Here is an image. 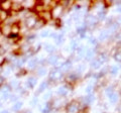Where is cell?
Segmentation results:
<instances>
[{
    "instance_id": "cell-17",
    "label": "cell",
    "mask_w": 121,
    "mask_h": 113,
    "mask_svg": "<svg viewBox=\"0 0 121 113\" xmlns=\"http://www.w3.org/2000/svg\"><path fill=\"white\" fill-rule=\"evenodd\" d=\"M52 103H48V104L44 106L43 110V113H50V112L52 111Z\"/></svg>"
},
{
    "instance_id": "cell-18",
    "label": "cell",
    "mask_w": 121,
    "mask_h": 113,
    "mask_svg": "<svg viewBox=\"0 0 121 113\" xmlns=\"http://www.w3.org/2000/svg\"><path fill=\"white\" fill-rule=\"evenodd\" d=\"M7 17H8V12L0 10V20H5Z\"/></svg>"
},
{
    "instance_id": "cell-32",
    "label": "cell",
    "mask_w": 121,
    "mask_h": 113,
    "mask_svg": "<svg viewBox=\"0 0 121 113\" xmlns=\"http://www.w3.org/2000/svg\"><path fill=\"white\" fill-rule=\"evenodd\" d=\"M90 43H92V44H97V43H96V39H90Z\"/></svg>"
},
{
    "instance_id": "cell-33",
    "label": "cell",
    "mask_w": 121,
    "mask_h": 113,
    "mask_svg": "<svg viewBox=\"0 0 121 113\" xmlns=\"http://www.w3.org/2000/svg\"><path fill=\"white\" fill-rule=\"evenodd\" d=\"M3 81H4V79H3L1 76H0V86L3 85Z\"/></svg>"
},
{
    "instance_id": "cell-19",
    "label": "cell",
    "mask_w": 121,
    "mask_h": 113,
    "mask_svg": "<svg viewBox=\"0 0 121 113\" xmlns=\"http://www.w3.org/2000/svg\"><path fill=\"white\" fill-rule=\"evenodd\" d=\"M36 62H37L36 59H30V60H28L27 65H28L29 68H33L35 66H36Z\"/></svg>"
},
{
    "instance_id": "cell-34",
    "label": "cell",
    "mask_w": 121,
    "mask_h": 113,
    "mask_svg": "<svg viewBox=\"0 0 121 113\" xmlns=\"http://www.w3.org/2000/svg\"><path fill=\"white\" fill-rule=\"evenodd\" d=\"M0 113H9V111L8 110H3V111H1Z\"/></svg>"
},
{
    "instance_id": "cell-27",
    "label": "cell",
    "mask_w": 121,
    "mask_h": 113,
    "mask_svg": "<svg viewBox=\"0 0 121 113\" xmlns=\"http://www.w3.org/2000/svg\"><path fill=\"white\" fill-rule=\"evenodd\" d=\"M48 33H50V31H48V30H43V31H41L40 36L41 37H47V36H48Z\"/></svg>"
},
{
    "instance_id": "cell-23",
    "label": "cell",
    "mask_w": 121,
    "mask_h": 113,
    "mask_svg": "<svg viewBox=\"0 0 121 113\" xmlns=\"http://www.w3.org/2000/svg\"><path fill=\"white\" fill-rule=\"evenodd\" d=\"M105 16H106V12L104 10H102V11H100V12L98 13V18H99V19H104ZM98 18H97V19H98Z\"/></svg>"
},
{
    "instance_id": "cell-35",
    "label": "cell",
    "mask_w": 121,
    "mask_h": 113,
    "mask_svg": "<svg viewBox=\"0 0 121 113\" xmlns=\"http://www.w3.org/2000/svg\"><path fill=\"white\" fill-rule=\"evenodd\" d=\"M2 71H3V68H2V66H0V74L2 73Z\"/></svg>"
},
{
    "instance_id": "cell-37",
    "label": "cell",
    "mask_w": 121,
    "mask_h": 113,
    "mask_svg": "<svg viewBox=\"0 0 121 113\" xmlns=\"http://www.w3.org/2000/svg\"><path fill=\"white\" fill-rule=\"evenodd\" d=\"M1 35H2V31H1V30H0V36H1Z\"/></svg>"
},
{
    "instance_id": "cell-22",
    "label": "cell",
    "mask_w": 121,
    "mask_h": 113,
    "mask_svg": "<svg viewBox=\"0 0 121 113\" xmlns=\"http://www.w3.org/2000/svg\"><path fill=\"white\" fill-rule=\"evenodd\" d=\"M44 48H45V51L48 52H52L55 50V48L52 46V44H45L44 46Z\"/></svg>"
},
{
    "instance_id": "cell-25",
    "label": "cell",
    "mask_w": 121,
    "mask_h": 113,
    "mask_svg": "<svg viewBox=\"0 0 121 113\" xmlns=\"http://www.w3.org/2000/svg\"><path fill=\"white\" fill-rule=\"evenodd\" d=\"M113 92H115V91L113 90V87H112V86H110V87H108L107 89H106V94H107V96H108V95H110V94L113 93Z\"/></svg>"
},
{
    "instance_id": "cell-30",
    "label": "cell",
    "mask_w": 121,
    "mask_h": 113,
    "mask_svg": "<svg viewBox=\"0 0 121 113\" xmlns=\"http://www.w3.org/2000/svg\"><path fill=\"white\" fill-rule=\"evenodd\" d=\"M4 52H5V50L2 47H0V56H1L2 55H4Z\"/></svg>"
},
{
    "instance_id": "cell-6",
    "label": "cell",
    "mask_w": 121,
    "mask_h": 113,
    "mask_svg": "<svg viewBox=\"0 0 121 113\" xmlns=\"http://www.w3.org/2000/svg\"><path fill=\"white\" fill-rule=\"evenodd\" d=\"M71 67H72L71 62H66V63H64L63 65L60 66V71H62L63 73H67V72H69V70L71 69Z\"/></svg>"
},
{
    "instance_id": "cell-38",
    "label": "cell",
    "mask_w": 121,
    "mask_h": 113,
    "mask_svg": "<svg viewBox=\"0 0 121 113\" xmlns=\"http://www.w3.org/2000/svg\"><path fill=\"white\" fill-rule=\"evenodd\" d=\"M25 113H31V111H26Z\"/></svg>"
},
{
    "instance_id": "cell-29",
    "label": "cell",
    "mask_w": 121,
    "mask_h": 113,
    "mask_svg": "<svg viewBox=\"0 0 121 113\" xmlns=\"http://www.w3.org/2000/svg\"><path fill=\"white\" fill-rule=\"evenodd\" d=\"M115 60H116V61L118 62V63H120V52H118V54L115 55Z\"/></svg>"
},
{
    "instance_id": "cell-8",
    "label": "cell",
    "mask_w": 121,
    "mask_h": 113,
    "mask_svg": "<svg viewBox=\"0 0 121 113\" xmlns=\"http://www.w3.org/2000/svg\"><path fill=\"white\" fill-rule=\"evenodd\" d=\"M36 82H37V80H36L35 77H29L28 80H27V86H28V88H33L36 85Z\"/></svg>"
},
{
    "instance_id": "cell-11",
    "label": "cell",
    "mask_w": 121,
    "mask_h": 113,
    "mask_svg": "<svg viewBox=\"0 0 121 113\" xmlns=\"http://www.w3.org/2000/svg\"><path fill=\"white\" fill-rule=\"evenodd\" d=\"M23 7L21 6V4L19 2H12V4H11V9H13L15 11H18V10H22Z\"/></svg>"
},
{
    "instance_id": "cell-12",
    "label": "cell",
    "mask_w": 121,
    "mask_h": 113,
    "mask_svg": "<svg viewBox=\"0 0 121 113\" xmlns=\"http://www.w3.org/2000/svg\"><path fill=\"white\" fill-rule=\"evenodd\" d=\"M108 97H109V101H110L111 103H116L117 100H118V98H117V94L115 92H113V93L110 94V95H108Z\"/></svg>"
},
{
    "instance_id": "cell-4",
    "label": "cell",
    "mask_w": 121,
    "mask_h": 113,
    "mask_svg": "<svg viewBox=\"0 0 121 113\" xmlns=\"http://www.w3.org/2000/svg\"><path fill=\"white\" fill-rule=\"evenodd\" d=\"M36 20H37V18H36V17H35V16H29V17L26 18L25 24H26V26H27V27L31 28V27H33V26H35Z\"/></svg>"
},
{
    "instance_id": "cell-2",
    "label": "cell",
    "mask_w": 121,
    "mask_h": 113,
    "mask_svg": "<svg viewBox=\"0 0 121 113\" xmlns=\"http://www.w3.org/2000/svg\"><path fill=\"white\" fill-rule=\"evenodd\" d=\"M62 12H63V6H60V5L55 6L51 11L52 16L55 17V18H59L60 16V14H62Z\"/></svg>"
},
{
    "instance_id": "cell-1",
    "label": "cell",
    "mask_w": 121,
    "mask_h": 113,
    "mask_svg": "<svg viewBox=\"0 0 121 113\" xmlns=\"http://www.w3.org/2000/svg\"><path fill=\"white\" fill-rule=\"evenodd\" d=\"M80 104L77 101H72L67 106V113H79Z\"/></svg>"
},
{
    "instance_id": "cell-14",
    "label": "cell",
    "mask_w": 121,
    "mask_h": 113,
    "mask_svg": "<svg viewBox=\"0 0 121 113\" xmlns=\"http://www.w3.org/2000/svg\"><path fill=\"white\" fill-rule=\"evenodd\" d=\"M48 81H43V83H41L40 86H39V93H41L43 90L47 89L48 88Z\"/></svg>"
},
{
    "instance_id": "cell-36",
    "label": "cell",
    "mask_w": 121,
    "mask_h": 113,
    "mask_svg": "<svg viewBox=\"0 0 121 113\" xmlns=\"http://www.w3.org/2000/svg\"><path fill=\"white\" fill-rule=\"evenodd\" d=\"M1 105H2V101L0 100V107H1Z\"/></svg>"
},
{
    "instance_id": "cell-5",
    "label": "cell",
    "mask_w": 121,
    "mask_h": 113,
    "mask_svg": "<svg viewBox=\"0 0 121 113\" xmlns=\"http://www.w3.org/2000/svg\"><path fill=\"white\" fill-rule=\"evenodd\" d=\"M85 22H86V24H88L89 26H94L97 24L98 19L95 16H87L85 19Z\"/></svg>"
},
{
    "instance_id": "cell-15",
    "label": "cell",
    "mask_w": 121,
    "mask_h": 113,
    "mask_svg": "<svg viewBox=\"0 0 121 113\" xmlns=\"http://www.w3.org/2000/svg\"><path fill=\"white\" fill-rule=\"evenodd\" d=\"M108 36H109L108 31H102V32L100 33V35H99V39H100L101 41H103V40H105V39H107Z\"/></svg>"
},
{
    "instance_id": "cell-24",
    "label": "cell",
    "mask_w": 121,
    "mask_h": 113,
    "mask_svg": "<svg viewBox=\"0 0 121 113\" xmlns=\"http://www.w3.org/2000/svg\"><path fill=\"white\" fill-rule=\"evenodd\" d=\"M118 70H119V68L117 67V66L112 67V68H111V74H112V75H116L117 72H118Z\"/></svg>"
},
{
    "instance_id": "cell-20",
    "label": "cell",
    "mask_w": 121,
    "mask_h": 113,
    "mask_svg": "<svg viewBox=\"0 0 121 113\" xmlns=\"http://www.w3.org/2000/svg\"><path fill=\"white\" fill-rule=\"evenodd\" d=\"M2 32H4L5 35H9V33L11 32V26L9 24H7V25H4V27H3V31Z\"/></svg>"
},
{
    "instance_id": "cell-13",
    "label": "cell",
    "mask_w": 121,
    "mask_h": 113,
    "mask_svg": "<svg viewBox=\"0 0 121 113\" xmlns=\"http://www.w3.org/2000/svg\"><path fill=\"white\" fill-rule=\"evenodd\" d=\"M21 107H22V102H18V101H17V102L12 106V110H13L14 112H17V111L20 110Z\"/></svg>"
},
{
    "instance_id": "cell-31",
    "label": "cell",
    "mask_w": 121,
    "mask_h": 113,
    "mask_svg": "<svg viewBox=\"0 0 121 113\" xmlns=\"http://www.w3.org/2000/svg\"><path fill=\"white\" fill-rule=\"evenodd\" d=\"M10 100L14 102V101H16V100H17V97H16V96H11V97H10Z\"/></svg>"
},
{
    "instance_id": "cell-9",
    "label": "cell",
    "mask_w": 121,
    "mask_h": 113,
    "mask_svg": "<svg viewBox=\"0 0 121 113\" xmlns=\"http://www.w3.org/2000/svg\"><path fill=\"white\" fill-rule=\"evenodd\" d=\"M48 64H51V65H56V63L59 62V56L56 55H52L48 59Z\"/></svg>"
},
{
    "instance_id": "cell-28",
    "label": "cell",
    "mask_w": 121,
    "mask_h": 113,
    "mask_svg": "<svg viewBox=\"0 0 121 113\" xmlns=\"http://www.w3.org/2000/svg\"><path fill=\"white\" fill-rule=\"evenodd\" d=\"M92 89H93V87L91 85H89L88 87H87V94H89V95H90L91 92H92Z\"/></svg>"
},
{
    "instance_id": "cell-7",
    "label": "cell",
    "mask_w": 121,
    "mask_h": 113,
    "mask_svg": "<svg viewBox=\"0 0 121 113\" xmlns=\"http://www.w3.org/2000/svg\"><path fill=\"white\" fill-rule=\"evenodd\" d=\"M68 92H69V88H68L67 86H60V87L58 89V93L60 96H66L68 94Z\"/></svg>"
},
{
    "instance_id": "cell-26",
    "label": "cell",
    "mask_w": 121,
    "mask_h": 113,
    "mask_svg": "<svg viewBox=\"0 0 121 113\" xmlns=\"http://www.w3.org/2000/svg\"><path fill=\"white\" fill-rule=\"evenodd\" d=\"M77 47H78V43H77V41H72L71 43V48H72V50H77Z\"/></svg>"
},
{
    "instance_id": "cell-16",
    "label": "cell",
    "mask_w": 121,
    "mask_h": 113,
    "mask_svg": "<svg viewBox=\"0 0 121 113\" xmlns=\"http://www.w3.org/2000/svg\"><path fill=\"white\" fill-rule=\"evenodd\" d=\"M102 65V64L100 63V61L98 59H95L92 61V67L94 68V69H98V68H100V66Z\"/></svg>"
},
{
    "instance_id": "cell-10",
    "label": "cell",
    "mask_w": 121,
    "mask_h": 113,
    "mask_svg": "<svg viewBox=\"0 0 121 113\" xmlns=\"http://www.w3.org/2000/svg\"><path fill=\"white\" fill-rule=\"evenodd\" d=\"M52 16L51 11H43V18H40V19H43L45 22V21L52 19Z\"/></svg>"
},
{
    "instance_id": "cell-21",
    "label": "cell",
    "mask_w": 121,
    "mask_h": 113,
    "mask_svg": "<svg viewBox=\"0 0 121 113\" xmlns=\"http://www.w3.org/2000/svg\"><path fill=\"white\" fill-rule=\"evenodd\" d=\"M45 73H47V70H45L44 67H41L37 70V74H39V76H43V75H45Z\"/></svg>"
},
{
    "instance_id": "cell-3",
    "label": "cell",
    "mask_w": 121,
    "mask_h": 113,
    "mask_svg": "<svg viewBox=\"0 0 121 113\" xmlns=\"http://www.w3.org/2000/svg\"><path fill=\"white\" fill-rule=\"evenodd\" d=\"M11 4H12L11 1H2L0 2V8H1L2 11H7L8 12V10L11 9Z\"/></svg>"
}]
</instances>
